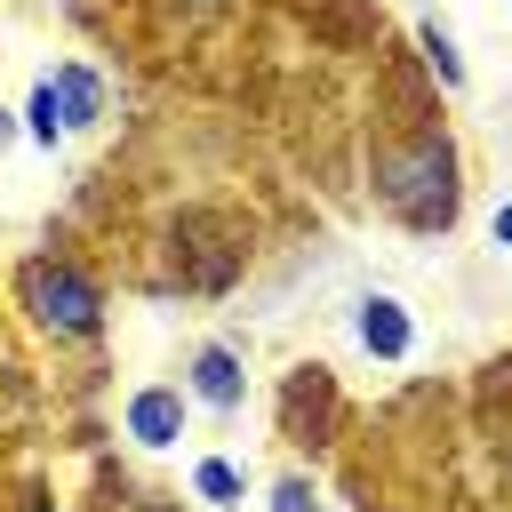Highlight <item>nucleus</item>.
Masks as SVG:
<instances>
[{
	"label": "nucleus",
	"instance_id": "f257e3e1",
	"mask_svg": "<svg viewBox=\"0 0 512 512\" xmlns=\"http://www.w3.org/2000/svg\"><path fill=\"white\" fill-rule=\"evenodd\" d=\"M456 184H464V176H456L448 128H416V136H400V144L376 152V200H384L408 232H448L456 208H464Z\"/></svg>",
	"mask_w": 512,
	"mask_h": 512
},
{
	"label": "nucleus",
	"instance_id": "f03ea898",
	"mask_svg": "<svg viewBox=\"0 0 512 512\" xmlns=\"http://www.w3.org/2000/svg\"><path fill=\"white\" fill-rule=\"evenodd\" d=\"M24 312H32L48 336H72V344H88V336L104 328L96 280H88L80 264H64V256H32V264H24Z\"/></svg>",
	"mask_w": 512,
	"mask_h": 512
},
{
	"label": "nucleus",
	"instance_id": "7ed1b4c3",
	"mask_svg": "<svg viewBox=\"0 0 512 512\" xmlns=\"http://www.w3.org/2000/svg\"><path fill=\"white\" fill-rule=\"evenodd\" d=\"M176 432H184V392L176 384H144L128 400V440L136 448H176Z\"/></svg>",
	"mask_w": 512,
	"mask_h": 512
},
{
	"label": "nucleus",
	"instance_id": "20e7f679",
	"mask_svg": "<svg viewBox=\"0 0 512 512\" xmlns=\"http://www.w3.org/2000/svg\"><path fill=\"white\" fill-rule=\"evenodd\" d=\"M360 344H368L376 360H408V344H416L408 304H400V296H360Z\"/></svg>",
	"mask_w": 512,
	"mask_h": 512
},
{
	"label": "nucleus",
	"instance_id": "39448f33",
	"mask_svg": "<svg viewBox=\"0 0 512 512\" xmlns=\"http://www.w3.org/2000/svg\"><path fill=\"white\" fill-rule=\"evenodd\" d=\"M48 88H56L64 136H72V128H96V112H104V80H96V64H56V72H48Z\"/></svg>",
	"mask_w": 512,
	"mask_h": 512
},
{
	"label": "nucleus",
	"instance_id": "423d86ee",
	"mask_svg": "<svg viewBox=\"0 0 512 512\" xmlns=\"http://www.w3.org/2000/svg\"><path fill=\"white\" fill-rule=\"evenodd\" d=\"M192 400L200 408H240V360L224 344H200L192 352Z\"/></svg>",
	"mask_w": 512,
	"mask_h": 512
},
{
	"label": "nucleus",
	"instance_id": "0eeeda50",
	"mask_svg": "<svg viewBox=\"0 0 512 512\" xmlns=\"http://www.w3.org/2000/svg\"><path fill=\"white\" fill-rule=\"evenodd\" d=\"M416 40H424V64H432V80H440V88H464V56H456V40L440 32V16H424V24H416Z\"/></svg>",
	"mask_w": 512,
	"mask_h": 512
},
{
	"label": "nucleus",
	"instance_id": "6e6552de",
	"mask_svg": "<svg viewBox=\"0 0 512 512\" xmlns=\"http://www.w3.org/2000/svg\"><path fill=\"white\" fill-rule=\"evenodd\" d=\"M24 128H32V144H48V152L64 144V112H56V88H48V80L32 88V104H24Z\"/></svg>",
	"mask_w": 512,
	"mask_h": 512
},
{
	"label": "nucleus",
	"instance_id": "1a4fd4ad",
	"mask_svg": "<svg viewBox=\"0 0 512 512\" xmlns=\"http://www.w3.org/2000/svg\"><path fill=\"white\" fill-rule=\"evenodd\" d=\"M192 488H200V496H208V504H232V496H240V472H232V464H224V456H208V464H200V472H192Z\"/></svg>",
	"mask_w": 512,
	"mask_h": 512
},
{
	"label": "nucleus",
	"instance_id": "9d476101",
	"mask_svg": "<svg viewBox=\"0 0 512 512\" xmlns=\"http://www.w3.org/2000/svg\"><path fill=\"white\" fill-rule=\"evenodd\" d=\"M272 512H320V496H312V480H296V472H288V480L272 488Z\"/></svg>",
	"mask_w": 512,
	"mask_h": 512
},
{
	"label": "nucleus",
	"instance_id": "9b49d317",
	"mask_svg": "<svg viewBox=\"0 0 512 512\" xmlns=\"http://www.w3.org/2000/svg\"><path fill=\"white\" fill-rule=\"evenodd\" d=\"M488 232H496V248H512V200H504V208L488 216Z\"/></svg>",
	"mask_w": 512,
	"mask_h": 512
},
{
	"label": "nucleus",
	"instance_id": "f8f14e48",
	"mask_svg": "<svg viewBox=\"0 0 512 512\" xmlns=\"http://www.w3.org/2000/svg\"><path fill=\"white\" fill-rule=\"evenodd\" d=\"M8 136H16V120H8V112H0V144H8Z\"/></svg>",
	"mask_w": 512,
	"mask_h": 512
},
{
	"label": "nucleus",
	"instance_id": "ddd939ff",
	"mask_svg": "<svg viewBox=\"0 0 512 512\" xmlns=\"http://www.w3.org/2000/svg\"><path fill=\"white\" fill-rule=\"evenodd\" d=\"M32 512H56V504H32Z\"/></svg>",
	"mask_w": 512,
	"mask_h": 512
},
{
	"label": "nucleus",
	"instance_id": "4468645a",
	"mask_svg": "<svg viewBox=\"0 0 512 512\" xmlns=\"http://www.w3.org/2000/svg\"><path fill=\"white\" fill-rule=\"evenodd\" d=\"M200 8H216V0H200Z\"/></svg>",
	"mask_w": 512,
	"mask_h": 512
}]
</instances>
